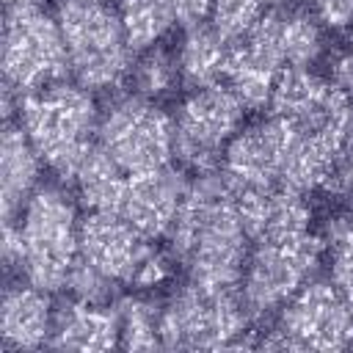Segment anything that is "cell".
Masks as SVG:
<instances>
[{
  "label": "cell",
  "mask_w": 353,
  "mask_h": 353,
  "mask_svg": "<svg viewBox=\"0 0 353 353\" xmlns=\"http://www.w3.org/2000/svg\"><path fill=\"white\" fill-rule=\"evenodd\" d=\"M22 130L39 157L63 179H72L97 132V105L85 88L47 85L19 99Z\"/></svg>",
  "instance_id": "4"
},
{
  "label": "cell",
  "mask_w": 353,
  "mask_h": 353,
  "mask_svg": "<svg viewBox=\"0 0 353 353\" xmlns=\"http://www.w3.org/2000/svg\"><path fill=\"white\" fill-rule=\"evenodd\" d=\"M132 74V85L141 97L146 99H157V97H165L174 91L176 80L182 77L179 74V61L165 52V50H149L143 52V58L130 69Z\"/></svg>",
  "instance_id": "24"
},
{
  "label": "cell",
  "mask_w": 353,
  "mask_h": 353,
  "mask_svg": "<svg viewBox=\"0 0 353 353\" xmlns=\"http://www.w3.org/2000/svg\"><path fill=\"white\" fill-rule=\"evenodd\" d=\"M185 190H188V182L182 179V174L165 165L143 174H127L116 215L132 223L143 237L149 240L160 237L171 232L179 215Z\"/></svg>",
  "instance_id": "15"
},
{
  "label": "cell",
  "mask_w": 353,
  "mask_h": 353,
  "mask_svg": "<svg viewBox=\"0 0 353 353\" xmlns=\"http://www.w3.org/2000/svg\"><path fill=\"white\" fill-rule=\"evenodd\" d=\"M72 179L77 185L83 204L91 207V212H116L119 210L127 171L102 146H91L85 152V157L80 160Z\"/></svg>",
  "instance_id": "21"
},
{
  "label": "cell",
  "mask_w": 353,
  "mask_h": 353,
  "mask_svg": "<svg viewBox=\"0 0 353 353\" xmlns=\"http://www.w3.org/2000/svg\"><path fill=\"white\" fill-rule=\"evenodd\" d=\"M55 19L63 33L69 69L83 88H110L130 74L132 47L119 11L102 0H61Z\"/></svg>",
  "instance_id": "6"
},
{
  "label": "cell",
  "mask_w": 353,
  "mask_h": 353,
  "mask_svg": "<svg viewBox=\"0 0 353 353\" xmlns=\"http://www.w3.org/2000/svg\"><path fill=\"white\" fill-rule=\"evenodd\" d=\"M314 14L328 28H347L353 25V0H309Z\"/></svg>",
  "instance_id": "28"
},
{
  "label": "cell",
  "mask_w": 353,
  "mask_h": 353,
  "mask_svg": "<svg viewBox=\"0 0 353 353\" xmlns=\"http://www.w3.org/2000/svg\"><path fill=\"white\" fill-rule=\"evenodd\" d=\"M168 234L171 251L190 281L232 290L243 279L248 234L237 210V193L223 174L204 171L188 185Z\"/></svg>",
  "instance_id": "1"
},
{
  "label": "cell",
  "mask_w": 353,
  "mask_h": 353,
  "mask_svg": "<svg viewBox=\"0 0 353 353\" xmlns=\"http://www.w3.org/2000/svg\"><path fill=\"white\" fill-rule=\"evenodd\" d=\"M47 345L58 350H110L119 345V314L102 303H66L52 317Z\"/></svg>",
  "instance_id": "17"
},
{
  "label": "cell",
  "mask_w": 353,
  "mask_h": 353,
  "mask_svg": "<svg viewBox=\"0 0 353 353\" xmlns=\"http://www.w3.org/2000/svg\"><path fill=\"white\" fill-rule=\"evenodd\" d=\"M119 342L127 350H154L160 339V309L146 298H124L116 306Z\"/></svg>",
  "instance_id": "23"
},
{
  "label": "cell",
  "mask_w": 353,
  "mask_h": 353,
  "mask_svg": "<svg viewBox=\"0 0 353 353\" xmlns=\"http://www.w3.org/2000/svg\"><path fill=\"white\" fill-rule=\"evenodd\" d=\"M226 55L229 41L215 30L204 25L188 28V36L179 47V74L190 88H210L218 85V80L226 74Z\"/></svg>",
  "instance_id": "20"
},
{
  "label": "cell",
  "mask_w": 353,
  "mask_h": 353,
  "mask_svg": "<svg viewBox=\"0 0 353 353\" xmlns=\"http://www.w3.org/2000/svg\"><path fill=\"white\" fill-rule=\"evenodd\" d=\"M22 262L25 279L44 290H61L80 256V221L74 204L58 188H39L25 204L22 223Z\"/></svg>",
  "instance_id": "5"
},
{
  "label": "cell",
  "mask_w": 353,
  "mask_h": 353,
  "mask_svg": "<svg viewBox=\"0 0 353 353\" xmlns=\"http://www.w3.org/2000/svg\"><path fill=\"white\" fill-rule=\"evenodd\" d=\"M66 287L72 290V295H74L77 301H85V303H105V301L110 298V292H113L116 284H113L108 276H102L99 270H94L88 262H83V259L77 256V262H74V268H72V273H69Z\"/></svg>",
  "instance_id": "26"
},
{
  "label": "cell",
  "mask_w": 353,
  "mask_h": 353,
  "mask_svg": "<svg viewBox=\"0 0 353 353\" xmlns=\"http://www.w3.org/2000/svg\"><path fill=\"white\" fill-rule=\"evenodd\" d=\"M52 331L50 303L39 287H11L0 306V336L8 347L33 350L47 345Z\"/></svg>",
  "instance_id": "18"
},
{
  "label": "cell",
  "mask_w": 353,
  "mask_h": 353,
  "mask_svg": "<svg viewBox=\"0 0 353 353\" xmlns=\"http://www.w3.org/2000/svg\"><path fill=\"white\" fill-rule=\"evenodd\" d=\"M342 146L270 116L237 132L223 152V176L234 190L287 188L295 193L328 185Z\"/></svg>",
  "instance_id": "2"
},
{
  "label": "cell",
  "mask_w": 353,
  "mask_h": 353,
  "mask_svg": "<svg viewBox=\"0 0 353 353\" xmlns=\"http://www.w3.org/2000/svg\"><path fill=\"white\" fill-rule=\"evenodd\" d=\"M334 83L347 94L353 91V39H350V47L334 61Z\"/></svg>",
  "instance_id": "32"
},
{
  "label": "cell",
  "mask_w": 353,
  "mask_h": 353,
  "mask_svg": "<svg viewBox=\"0 0 353 353\" xmlns=\"http://www.w3.org/2000/svg\"><path fill=\"white\" fill-rule=\"evenodd\" d=\"M237 210L245 226V234L256 243L295 237L309 229L312 210L301 193L287 188H248L234 190Z\"/></svg>",
  "instance_id": "16"
},
{
  "label": "cell",
  "mask_w": 353,
  "mask_h": 353,
  "mask_svg": "<svg viewBox=\"0 0 353 353\" xmlns=\"http://www.w3.org/2000/svg\"><path fill=\"white\" fill-rule=\"evenodd\" d=\"M119 19L132 52L152 50L174 25V17L160 0H121Z\"/></svg>",
  "instance_id": "22"
},
{
  "label": "cell",
  "mask_w": 353,
  "mask_h": 353,
  "mask_svg": "<svg viewBox=\"0 0 353 353\" xmlns=\"http://www.w3.org/2000/svg\"><path fill=\"white\" fill-rule=\"evenodd\" d=\"M69 69V55L58 19L39 8H11L3 30L6 85L33 94L52 85Z\"/></svg>",
  "instance_id": "10"
},
{
  "label": "cell",
  "mask_w": 353,
  "mask_h": 353,
  "mask_svg": "<svg viewBox=\"0 0 353 353\" xmlns=\"http://www.w3.org/2000/svg\"><path fill=\"white\" fill-rule=\"evenodd\" d=\"M80 259L113 284L154 287L168 276V259L116 212H91L80 221Z\"/></svg>",
  "instance_id": "9"
},
{
  "label": "cell",
  "mask_w": 353,
  "mask_h": 353,
  "mask_svg": "<svg viewBox=\"0 0 353 353\" xmlns=\"http://www.w3.org/2000/svg\"><path fill=\"white\" fill-rule=\"evenodd\" d=\"M243 119L240 99L221 85L196 88L174 119V154L199 174L215 171Z\"/></svg>",
  "instance_id": "14"
},
{
  "label": "cell",
  "mask_w": 353,
  "mask_h": 353,
  "mask_svg": "<svg viewBox=\"0 0 353 353\" xmlns=\"http://www.w3.org/2000/svg\"><path fill=\"white\" fill-rule=\"evenodd\" d=\"M8 8H36L41 0H6Z\"/></svg>",
  "instance_id": "33"
},
{
  "label": "cell",
  "mask_w": 353,
  "mask_h": 353,
  "mask_svg": "<svg viewBox=\"0 0 353 353\" xmlns=\"http://www.w3.org/2000/svg\"><path fill=\"white\" fill-rule=\"evenodd\" d=\"M323 248H328L331 256L353 251V201L345 210H339L334 218H328L323 232Z\"/></svg>",
  "instance_id": "27"
},
{
  "label": "cell",
  "mask_w": 353,
  "mask_h": 353,
  "mask_svg": "<svg viewBox=\"0 0 353 353\" xmlns=\"http://www.w3.org/2000/svg\"><path fill=\"white\" fill-rule=\"evenodd\" d=\"M279 0H212V28L226 39H240L265 11H270Z\"/></svg>",
  "instance_id": "25"
},
{
  "label": "cell",
  "mask_w": 353,
  "mask_h": 353,
  "mask_svg": "<svg viewBox=\"0 0 353 353\" xmlns=\"http://www.w3.org/2000/svg\"><path fill=\"white\" fill-rule=\"evenodd\" d=\"M323 256V240L303 232L295 237L256 243V251L243 268L240 290L251 314H265L284 306L317 270Z\"/></svg>",
  "instance_id": "11"
},
{
  "label": "cell",
  "mask_w": 353,
  "mask_h": 353,
  "mask_svg": "<svg viewBox=\"0 0 353 353\" xmlns=\"http://www.w3.org/2000/svg\"><path fill=\"white\" fill-rule=\"evenodd\" d=\"M248 309L232 290L190 281L160 312V339L174 350H221L243 345Z\"/></svg>",
  "instance_id": "7"
},
{
  "label": "cell",
  "mask_w": 353,
  "mask_h": 353,
  "mask_svg": "<svg viewBox=\"0 0 353 353\" xmlns=\"http://www.w3.org/2000/svg\"><path fill=\"white\" fill-rule=\"evenodd\" d=\"M39 152L22 127L6 124L0 143V185H3V218L14 221V212L28 204L39 179Z\"/></svg>",
  "instance_id": "19"
},
{
  "label": "cell",
  "mask_w": 353,
  "mask_h": 353,
  "mask_svg": "<svg viewBox=\"0 0 353 353\" xmlns=\"http://www.w3.org/2000/svg\"><path fill=\"white\" fill-rule=\"evenodd\" d=\"M3 262L6 268H17L22 262V237H19V226H14V221H6V232H3Z\"/></svg>",
  "instance_id": "31"
},
{
  "label": "cell",
  "mask_w": 353,
  "mask_h": 353,
  "mask_svg": "<svg viewBox=\"0 0 353 353\" xmlns=\"http://www.w3.org/2000/svg\"><path fill=\"white\" fill-rule=\"evenodd\" d=\"M270 113L301 132L345 146L353 138V102L334 80L309 69H284L270 94Z\"/></svg>",
  "instance_id": "13"
},
{
  "label": "cell",
  "mask_w": 353,
  "mask_h": 353,
  "mask_svg": "<svg viewBox=\"0 0 353 353\" xmlns=\"http://www.w3.org/2000/svg\"><path fill=\"white\" fill-rule=\"evenodd\" d=\"M160 3L168 8L174 22H182L188 28L199 25L210 14V8H212V0H160Z\"/></svg>",
  "instance_id": "30"
},
{
  "label": "cell",
  "mask_w": 353,
  "mask_h": 353,
  "mask_svg": "<svg viewBox=\"0 0 353 353\" xmlns=\"http://www.w3.org/2000/svg\"><path fill=\"white\" fill-rule=\"evenodd\" d=\"M320 52L323 33L312 14L265 11L240 39L229 41L223 77L243 108H262L284 69H306Z\"/></svg>",
  "instance_id": "3"
},
{
  "label": "cell",
  "mask_w": 353,
  "mask_h": 353,
  "mask_svg": "<svg viewBox=\"0 0 353 353\" xmlns=\"http://www.w3.org/2000/svg\"><path fill=\"white\" fill-rule=\"evenodd\" d=\"M353 342V312L334 281L303 284L281 309L276 331L262 347L342 350Z\"/></svg>",
  "instance_id": "12"
},
{
  "label": "cell",
  "mask_w": 353,
  "mask_h": 353,
  "mask_svg": "<svg viewBox=\"0 0 353 353\" xmlns=\"http://www.w3.org/2000/svg\"><path fill=\"white\" fill-rule=\"evenodd\" d=\"M97 135L99 146L127 174L163 168L174 154V121L141 94L113 99L97 124Z\"/></svg>",
  "instance_id": "8"
},
{
  "label": "cell",
  "mask_w": 353,
  "mask_h": 353,
  "mask_svg": "<svg viewBox=\"0 0 353 353\" xmlns=\"http://www.w3.org/2000/svg\"><path fill=\"white\" fill-rule=\"evenodd\" d=\"M328 185L336 193H342V196H347L353 201V138L342 146V152H339V157L334 163V171H331Z\"/></svg>",
  "instance_id": "29"
}]
</instances>
